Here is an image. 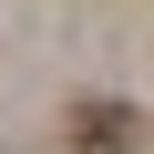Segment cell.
<instances>
[{
    "label": "cell",
    "instance_id": "6da1fadb",
    "mask_svg": "<svg viewBox=\"0 0 154 154\" xmlns=\"http://www.w3.org/2000/svg\"><path fill=\"white\" fill-rule=\"evenodd\" d=\"M72 144H82V154H134L144 144V113L134 103H82V113H72Z\"/></svg>",
    "mask_w": 154,
    "mask_h": 154
}]
</instances>
